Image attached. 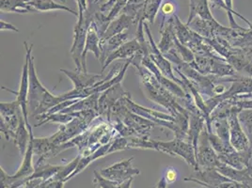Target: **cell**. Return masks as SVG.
Here are the masks:
<instances>
[{"instance_id": "9", "label": "cell", "mask_w": 252, "mask_h": 188, "mask_svg": "<svg viewBox=\"0 0 252 188\" xmlns=\"http://www.w3.org/2000/svg\"><path fill=\"white\" fill-rule=\"evenodd\" d=\"M129 93L126 92L124 88L121 86V83L117 84L111 87L105 93L101 94L99 98V105H98V115L101 116L106 120V122L110 123L111 120V110L112 107L123 98H125Z\"/></svg>"}, {"instance_id": "2", "label": "cell", "mask_w": 252, "mask_h": 188, "mask_svg": "<svg viewBox=\"0 0 252 188\" xmlns=\"http://www.w3.org/2000/svg\"><path fill=\"white\" fill-rule=\"evenodd\" d=\"M148 150H155L172 157H182L189 166L194 167L196 171L200 170L196 159L195 149L187 140H182L177 137H174V139L170 141H157L150 139Z\"/></svg>"}, {"instance_id": "42", "label": "cell", "mask_w": 252, "mask_h": 188, "mask_svg": "<svg viewBox=\"0 0 252 188\" xmlns=\"http://www.w3.org/2000/svg\"><path fill=\"white\" fill-rule=\"evenodd\" d=\"M100 1H103V0H89V4H92V5L94 4H94H97V3L100 2ZM107 1H108V0H107Z\"/></svg>"}, {"instance_id": "41", "label": "cell", "mask_w": 252, "mask_h": 188, "mask_svg": "<svg viewBox=\"0 0 252 188\" xmlns=\"http://www.w3.org/2000/svg\"><path fill=\"white\" fill-rule=\"evenodd\" d=\"M167 187H168V183L166 182L165 178L162 177L161 180L158 182V186L156 188H167Z\"/></svg>"}, {"instance_id": "13", "label": "cell", "mask_w": 252, "mask_h": 188, "mask_svg": "<svg viewBox=\"0 0 252 188\" xmlns=\"http://www.w3.org/2000/svg\"><path fill=\"white\" fill-rule=\"evenodd\" d=\"M89 53H93L94 55L95 58L100 62L101 55H102L101 36L98 32L94 20L92 22V24L89 27L84 51L82 54V67H83L84 72H87V55Z\"/></svg>"}, {"instance_id": "29", "label": "cell", "mask_w": 252, "mask_h": 188, "mask_svg": "<svg viewBox=\"0 0 252 188\" xmlns=\"http://www.w3.org/2000/svg\"><path fill=\"white\" fill-rule=\"evenodd\" d=\"M54 146L49 137H33V152L36 156L40 157L45 156Z\"/></svg>"}, {"instance_id": "40", "label": "cell", "mask_w": 252, "mask_h": 188, "mask_svg": "<svg viewBox=\"0 0 252 188\" xmlns=\"http://www.w3.org/2000/svg\"><path fill=\"white\" fill-rule=\"evenodd\" d=\"M133 180H134V178L129 179V180H127L126 182H124V183L120 184V185H119V188H131Z\"/></svg>"}, {"instance_id": "19", "label": "cell", "mask_w": 252, "mask_h": 188, "mask_svg": "<svg viewBox=\"0 0 252 188\" xmlns=\"http://www.w3.org/2000/svg\"><path fill=\"white\" fill-rule=\"evenodd\" d=\"M198 16L200 19L207 21L216 20L211 13L208 0H190L189 20L187 22V26H189L191 22Z\"/></svg>"}, {"instance_id": "15", "label": "cell", "mask_w": 252, "mask_h": 188, "mask_svg": "<svg viewBox=\"0 0 252 188\" xmlns=\"http://www.w3.org/2000/svg\"><path fill=\"white\" fill-rule=\"evenodd\" d=\"M141 45L137 40V38H134L131 41H127L124 43L121 47H119L114 52L111 53L105 61L104 64L102 65V73L107 68V66L114 61L118 60H130L133 59L137 53L141 51ZM144 53V52H143ZM145 55V54H144Z\"/></svg>"}, {"instance_id": "38", "label": "cell", "mask_w": 252, "mask_h": 188, "mask_svg": "<svg viewBox=\"0 0 252 188\" xmlns=\"http://www.w3.org/2000/svg\"><path fill=\"white\" fill-rule=\"evenodd\" d=\"M0 30H1V31H11L19 32V30L16 27H14L12 24L7 23L3 20H1L0 22Z\"/></svg>"}, {"instance_id": "37", "label": "cell", "mask_w": 252, "mask_h": 188, "mask_svg": "<svg viewBox=\"0 0 252 188\" xmlns=\"http://www.w3.org/2000/svg\"><path fill=\"white\" fill-rule=\"evenodd\" d=\"M76 2L78 6V16H81L89 9V0H76Z\"/></svg>"}, {"instance_id": "10", "label": "cell", "mask_w": 252, "mask_h": 188, "mask_svg": "<svg viewBox=\"0 0 252 188\" xmlns=\"http://www.w3.org/2000/svg\"><path fill=\"white\" fill-rule=\"evenodd\" d=\"M89 126L82 120L74 118V120L70 123L66 125H61L59 131L49 136V139L54 145L64 144L83 134L86 130H88Z\"/></svg>"}, {"instance_id": "21", "label": "cell", "mask_w": 252, "mask_h": 188, "mask_svg": "<svg viewBox=\"0 0 252 188\" xmlns=\"http://www.w3.org/2000/svg\"><path fill=\"white\" fill-rule=\"evenodd\" d=\"M30 141H31V131L27 126L24 114L22 112L20 114L19 125L17 127L15 136L13 139V142H14L15 146L17 147L21 157L25 156V154L28 150V146L30 144Z\"/></svg>"}, {"instance_id": "31", "label": "cell", "mask_w": 252, "mask_h": 188, "mask_svg": "<svg viewBox=\"0 0 252 188\" xmlns=\"http://www.w3.org/2000/svg\"><path fill=\"white\" fill-rule=\"evenodd\" d=\"M80 158H81V155L75 157L74 159H73L71 162H69L68 164L63 165V168L53 178L55 180H60V181H63L64 183H66L68 181V178L70 177L74 173L75 168H76L78 163H79Z\"/></svg>"}, {"instance_id": "7", "label": "cell", "mask_w": 252, "mask_h": 188, "mask_svg": "<svg viewBox=\"0 0 252 188\" xmlns=\"http://www.w3.org/2000/svg\"><path fill=\"white\" fill-rule=\"evenodd\" d=\"M133 160H134V157L124 159L109 167L101 169L99 172L105 179L122 184L127 180L132 179L134 176L140 174L139 169L135 168L132 166Z\"/></svg>"}, {"instance_id": "20", "label": "cell", "mask_w": 252, "mask_h": 188, "mask_svg": "<svg viewBox=\"0 0 252 188\" xmlns=\"http://www.w3.org/2000/svg\"><path fill=\"white\" fill-rule=\"evenodd\" d=\"M28 128L31 131V141H30V144L28 146V150H27L25 156L23 157L21 166L19 167L18 170L14 174H12V176L14 178H17V179L23 178V179H27V181H28V178L32 176L35 171V167H33V155H34L33 137L34 136L32 134V126H28Z\"/></svg>"}, {"instance_id": "35", "label": "cell", "mask_w": 252, "mask_h": 188, "mask_svg": "<svg viewBox=\"0 0 252 188\" xmlns=\"http://www.w3.org/2000/svg\"><path fill=\"white\" fill-rule=\"evenodd\" d=\"M160 10L163 14V17L168 18V17H170L171 14H173V12L175 11V6L171 2H166V3L162 4Z\"/></svg>"}, {"instance_id": "34", "label": "cell", "mask_w": 252, "mask_h": 188, "mask_svg": "<svg viewBox=\"0 0 252 188\" xmlns=\"http://www.w3.org/2000/svg\"><path fill=\"white\" fill-rule=\"evenodd\" d=\"M244 125L248 127L250 133H252V111H244L239 115Z\"/></svg>"}, {"instance_id": "4", "label": "cell", "mask_w": 252, "mask_h": 188, "mask_svg": "<svg viewBox=\"0 0 252 188\" xmlns=\"http://www.w3.org/2000/svg\"><path fill=\"white\" fill-rule=\"evenodd\" d=\"M24 45L30 56V91H29V98H28V107H29V113H31V115L34 117L37 109L42 104V101L51 93L43 87L40 79L38 78L36 68L34 65V59L32 55L33 44H31L29 46L28 42H25Z\"/></svg>"}, {"instance_id": "11", "label": "cell", "mask_w": 252, "mask_h": 188, "mask_svg": "<svg viewBox=\"0 0 252 188\" xmlns=\"http://www.w3.org/2000/svg\"><path fill=\"white\" fill-rule=\"evenodd\" d=\"M208 134L206 131H202L199 140L198 154L196 156L197 162L199 164L200 169L206 168H216L220 162L219 156L214 150V148L209 142Z\"/></svg>"}, {"instance_id": "18", "label": "cell", "mask_w": 252, "mask_h": 188, "mask_svg": "<svg viewBox=\"0 0 252 188\" xmlns=\"http://www.w3.org/2000/svg\"><path fill=\"white\" fill-rule=\"evenodd\" d=\"M132 25H135L134 19L131 16L122 12L117 18H115L113 21L110 22V24L108 25L103 37L101 38V48H102V45L108 39H110L111 37L115 36L117 34L126 32V31L130 29Z\"/></svg>"}, {"instance_id": "5", "label": "cell", "mask_w": 252, "mask_h": 188, "mask_svg": "<svg viewBox=\"0 0 252 188\" xmlns=\"http://www.w3.org/2000/svg\"><path fill=\"white\" fill-rule=\"evenodd\" d=\"M21 106L17 100L0 104V131L7 140H13L20 122Z\"/></svg>"}, {"instance_id": "36", "label": "cell", "mask_w": 252, "mask_h": 188, "mask_svg": "<svg viewBox=\"0 0 252 188\" xmlns=\"http://www.w3.org/2000/svg\"><path fill=\"white\" fill-rule=\"evenodd\" d=\"M163 177L165 178L168 185V184H172L177 180V171L174 168H168Z\"/></svg>"}, {"instance_id": "33", "label": "cell", "mask_w": 252, "mask_h": 188, "mask_svg": "<svg viewBox=\"0 0 252 188\" xmlns=\"http://www.w3.org/2000/svg\"><path fill=\"white\" fill-rule=\"evenodd\" d=\"M64 182L60 180H55L51 178L47 181H43L38 188H64Z\"/></svg>"}, {"instance_id": "1", "label": "cell", "mask_w": 252, "mask_h": 188, "mask_svg": "<svg viewBox=\"0 0 252 188\" xmlns=\"http://www.w3.org/2000/svg\"><path fill=\"white\" fill-rule=\"evenodd\" d=\"M137 69V73L141 78L144 94L149 100L155 102L159 105L166 108L169 114L173 117L178 115L179 113L188 112L187 108H184L176 101V96H174L167 89H165L159 83L155 74L152 73L145 66L140 64H132Z\"/></svg>"}, {"instance_id": "8", "label": "cell", "mask_w": 252, "mask_h": 188, "mask_svg": "<svg viewBox=\"0 0 252 188\" xmlns=\"http://www.w3.org/2000/svg\"><path fill=\"white\" fill-rule=\"evenodd\" d=\"M26 59L22 70L21 80L19 85L18 92H14L5 87H2V90L10 92L11 94L16 95V100L19 102L21 106L22 112L26 121L27 126L31 125L29 122V107H28V98H29V91H30V56L29 52L26 50Z\"/></svg>"}, {"instance_id": "6", "label": "cell", "mask_w": 252, "mask_h": 188, "mask_svg": "<svg viewBox=\"0 0 252 188\" xmlns=\"http://www.w3.org/2000/svg\"><path fill=\"white\" fill-rule=\"evenodd\" d=\"M144 30H145V33H146L148 37L149 58L152 60L153 63L157 65V67L160 70L161 73H163L165 76H167L169 79H171L172 81H174V82H176L178 85H180L184 89V91L188 94V88H187L186 84L182 79H178L174 75V73H173V71H174L173 64L170 63L168 59L159 50L158 45L154 41L153 35L151 33L150 28L148 27L146 22H144Z\"/></svg>"}, {"instance_id": "28", "label": "cell", "mask_w": 252, "mask_h": 188, "mask_svg": "<svg viewBox=\"0 0 252 188\" xmlns=\"http://www.w3.org/2000/svg\"><path fill=\"white\" fill-rule=\"evenodd\" d=\"M41 121L39 122L38 125H36L35 127L43 125L45 124H60V125H66L70 123L71 121L74 120V117L71 115L70 113H63V112H58V113H53L48 116H44L40 118Z\"/></svg>"}, {"instance_id": "39", "label": "cell", "mask_w": 252, "mask_h": 188, "mask_svg": "<svg viewBox=\"0 0 252 188\" xmlns=\"http://www.w3.org/2000/svg\"><path fill=\"white\" fill-rule=\"evenodd\" d=\"M42 183V180H40V179H35V180H32V181L27 182L26 185L24 186V188H38Z\"/></svg>"}, {"instance_id": "24", "label": "cell", "mask_w": 252, "mask_h": 188, "mask_svg": "<svg viewBox=\"0 0 252 188\" xmlns=\"http://www.w3.org/2000/svg\"><path fill=\"white\" fill-rule=\"evenodd\" d=\"M31 0H0V10L3 12L29 13L36 12L28 3Z\"/></svg>"}, {"instance_id": "3", "label": "cell", "mask_w": 252, "mask_h": 188, "mask_svg": "<svg viewBox=\"0 0 252 188\" xmlns=\"http://www.w3.org/2000/svg\"><path fill=\"white\" fill-rule=\"evenodd\" d=\"M94 13L95 12L93 13L89 8L88 11H85L83 15L77 17L78 20L74 27V42L70 49V54L76 66V70L78 71H83L82 54L84 51L89 27L92 22L94 20Z\"/></svg>"}, {"instance_id": "43", "label": "cell", "mask_w": 252, "mask_h": 188, "mask_svg": "<svg viewBox=\"0 0 252 188\" xmlns=\"http://www.w3.org/2000/svg\"><path fill=\"white\" fill-rule=\"evenodd\" d=\"M60 1H61V2H63V3H65V2H66L65 0H60Z\"/></svg>"}, {"instance_id": "17", "label": "cell", "mask_w": 252, "mask_h": 188, "mask_svg": "<svg viewBox=\"0 0 252 188\" xmlns=\"http://www.w3.org/2000/svg\"><path fill=\"white\" fill-rule=\"evenodd\" d=\"M204 124H206L205 118H204V116L202 115V113L200 111L195 112V113H190L189 112V133H188V141L194 147L196 156L198 154L200 136L201 133H202V131L204 130Z\"/></svg>"}, {"instance_id": "22", "label": "cell", "mask_w": 252, "mask_h": 188, "mask_svg": "<svg viewBox=\"0 0 252 188\" xmlns=\"http://www.w3.org/2000/svg\"><path fill=\"white\" fill-rule=\"evenodd\" d=\"M28 4L35 11H65L71 12L78 17V11H74L73 9L54 0H31Z\"/></svg>"}, {"instance_id": "32", "label": "cell", "mask_w": 252, "mask_h": 188, "mask_svg": "<svg viewBox=\"0 0 252 188\" xmlns=\"http://www.w3.org/2000/svg\"><path fill=\"white\" fill-rule=\"evenodd\" d=\"M128 148H129V140H128V138L127 137H124V136L118 137V138L114 139L113 142H111L108 155H110L112 153H115V152L124 151V150H126Z\"/></svg>"}, {"instance_id": "30", "label": "cell", "mask_w": 252, "mask_h": 188, "mask_svg": "<svg viewBox=\"0 0 252 188\" xmlns=\"http://www.w3.org/2000/svg\"><path fill=\"white\" fill-rule=\"evenodd\" d=\"M0 176H1V188H19L25 186L28 182L27 179H17L12 175H9L3 168H0Z\"/></svg>"}, {"instance_id": "27", "label": "cell", "mask_w": 252, "mask_h": 188, "mask_svg": "<svg viewBox=\"0 0 252 188\" xmlns=\"http://www.w3.org/2000/svg\"><path fill=\"white\" fill-rule=\"evenodd\" d=\"M163 1L164 0H146L142 11V21L154 25Z\"/></svg>"}, {"instance_id": "26", "label": "cell", "mask_w": 252, "mask_h": 188, "mask_svg": "<svg viewBox=\"0 0 252 188\" xmlns=\"http://www.w3.org/2000/svg\"><path fill=\"white\" fill-rule=\"evenodd\" d=\"M63 165L54 166L50 164H42L35 167V171L32 176L28 178V181H32L35 179H40L43 181H47L49 179L54 177L62 168Z\"/></svg>"}, {"instance_id": "23", "label": "cell", "mask_w": 252, "mask_h": 188, "mask_svg": "<svg viewBox=\"0 0 252 188\" xmlns=\"http://www.w3.org/2000/svg\"><path fill=\"white\" fill-rule=\"evenodd\" d=\"M128 34L126 32H123L120 34H117L115 36L108 39L106 42L102 45V55L100 59V63L103 65L105 63L106 58L117 50L119 47H121L124 43L127 42Z\"/></svg>"}, {"instance_id": "12", "label": "cell", "mask_w": 252, "mask_h": 188, "mask_svg": "<svg viewBox=\"0 0 252 188\" xmlns=\"http://www.w3.org/2000/svg\"><path fill=\"white\" fill-rule=\"evenodd\" d=\"M185 181L195 182L200 184L208 188H217L220 187L221 185L225 183H231L233 182L223 174H221L219 170L216 168H206V169H200L198 170L197 174L193 177L186 178Z\"/></svg>"}, {"instance_id": "14", "label": "cell", "mask_w": 252, "mask_h": 188, "mask_svg": "<svg viewBox=\"0 0 252 188\" xmlns=\"http://www.w3.org/2000/svg\"><path fill=\"white\" fill-rule=\"evenodd\" d=\"M230 132H231V144L237 152H245L250 151V142L248 137L244 134L243 130L240 127L238 119H237V112L235 109H231L230 118Z\"/></svg>"}, {"instance_id": "16", "label": "cell", "mask_w": 252, "mask_h": 188, "mask_svg": "<svg viewBox=\"0 0 252 188\" xmlns=\"http://www.w3.org/2000/svg\"><path fill=\"white\" fill-rule=\"evenodd\" d=\"M61 72L64 73L68 78L74 84V90L82 91L85 89H89L95 84L101 81L102 74L88 73L84 71H68L65 69H61Z\"/></svg>"}, {"instance_id": "25", "label": "cell", "mask_w": 252, "mask_h": 188, "mask_svg": "<svg viewBox=\"0 0 252 188\" xmlns=\"http://www.w3.org/2000/svg\"><path fill=\"white\" fill-rule=\"evenodd\" d=\"M100 96H101V94H94L87 98H84V99H79L76 103L70 105L68 108L64 109L63 113H70V112L89 110V109H94L98 112Z\"/></svg>"}]
</instances>
